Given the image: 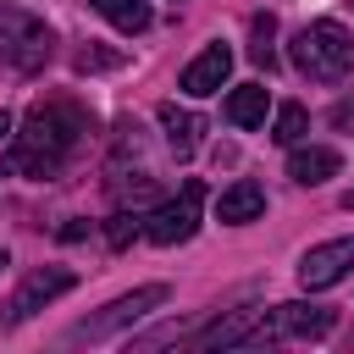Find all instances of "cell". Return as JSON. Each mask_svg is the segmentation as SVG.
<instances>
[{"mask_svg":"<svg viewBox=\"0 0 354 354\" xmlns=\"http://www.w3.org/2000/svg\"><path fill=\"white\" fill-rule=\"evenodd\" d=\"M337 149H326V144H310V149H299L293 144V155H288V177L293 183H304V188H315V183H326V177H337Z\"/></svg>","mask_w":354,"mask_h":354,"instance_id":"cell-10","label":"cell"},{"mask_svg":"<svg viewBox=\"0 0 354 354\" xmlns=\"http://www.w3.org/2000/svg\"><path fill=\"white\" fill-rule=\"evenodd\" d=\"M88 138V111L72 100H33L22 116V133L11 144V166L28 177H55L66 155Z\"/></svg>","mask_w":354,"mask_h":354,"instance_id":"cell-1","label":"cell"},{"mask_svg":"<svg viewBox=\"0 0 354 354\" xmlns=\"http://www.w3.org/2000/svg\"><path fill=\"white\" fill-rule=\"evenodd\" d=\"M266 111H271L266 83H238V88L227 94V122H232V127H260Z\"/></svg>","mask_w":354,"mask_h":354,"instance_id":"cell-13","label":"cell"},{"mask_svg":"<svg viewBox=\"0 0 354 354\" xmlns=\"http://www.w3.org/2000/svg\"><path fill=\"white\" fill-rule=\"evenodd\" d=\"M160 127H166V149H171L177 160H188V155L199 149V127H205V122H199L194 111H183V105L166 100V105H160Z\"/></svg>","mask_w":354,"mask_h":354,"instance_id":"cell-12","label":"cell"},{"mask_svg":"<svg viewBox=\"0 0 354 354\" xmlns=\"http://www.w3.org/2000/svg\"><path fill=\"white\" fill-rule=\"evenodd\" d=\"M6 138H11V116L0 111V144H6Z\"/></svg>","mask_w":354,"mask_h":354,"instance_id":"cell-21","label":"cell"},{"mask_svg":"<svg viewBox=\"0 0 354 354\" xmlns=\"http://www.w3.org/2000/svg\"><path fill=\"white\" fill-rule=\"evenodd\" d=\"M332 122H337V127H348V122H354V100H343V105L332 111Z\"/></svg>","mask_w":354,"mask_h":354,"instance_id":"cell-20","label":"cell"},{"mask_svg":"<svg viewBox=\"0 0 354 354\" xmlns=\"http://www.w3.org/2000/svg\"><path fill=\"white\" fill-rule=\"evenodd\" d=\"M116 33H144L149 22H155V11H149V0H88Z\"/></svg>","mask_w":354,"mask_h":354,"instance_id":"cell-14","label":"cell"},{"mask_svg":"<svg viewBox=\"0 0 354 354\" xmlns=\"http://www.w3.org/2000/svg\"><path fill=\"white\" fill-rule=\"evenodd\" d=\"M348 271H354V238H332V243H315V249L299 260V282H304L310 293H321V288L343 282Z\"/></svg>","mask_w":354,"mask_h":354,"instance_id":"cell-7","label":"cell"},{"mask_svg":"<svg viewBox=\"0 0 354 354\" xmlns=\"http://www.w3.org/2000/svg\"><path fill=\"white\" fill-rule=\"evenodd\" d=\"M0 266H6V249H0Z\"/></svg>","mask_w":354,"mask_h":354,"instance_id":"cell-23","label":"cell"},{"mask_svg":"<svg viewBox=\"0 0 354 354\" xmlns=\"http://www.w3.org/2000/svg\"><path fill=\"white\" fill-rule=\"evenodd\" d=\"M160 304H166V288H160V282H149V288H133V293L111 299V304H105V315H88V321H77L66 337H72V343H100V337L122 332L127 321H138V315H149V310H160Z\"/></svg>","mask_w":354,"mask_h":354,"instance_id":"cell-5","label":"cell"},{"mask_svg":"<svg viewBox=\"0 0 354 354\" xmlns=\"http://www.w3.org/2000/svg\"><path fill=\"white\" fill-rule=\"evenodd\" d=\"M216 216L221 221H254V216H266V188L260 183H249V177H238L232 188H221V199H216Z\"/></svg>","mask_w":354,"mask_h":354,"instance_id":"cell-11","label":"cell"},{"mask_svg":"<svg viewBox=\"0 0 354 354\" xmlns=\"http://www.w3.org/2000/svg\"><path fill=\"white\" fill-rule=\"evenodd\" d=\"M271 33H277V22H271V17H254V44H249V55H254L260 66H271Z\"/></svg>","mask_w":354,"mask_h":354,"instance_id":"cell-17","label":"cell"},{"mask_svg":"<svg viewBox=\"0 0 354 354\" xmlns=\"http://www.w3.org/2000/svg\"><path fill=\"white\" fill-rule=\"evenodd\" d=\"M293 66H299L310 83H337V77H348V66H354V39H348V28H343V22H310V28H299V39H293Z\"/></svg>","mask_w":354,"mask_h":354,"instance_id":"cell-2","label":"cell"},{"mask_svg":"<svg viewBox=\"0 0 354 354\" xmlns=\"http://www.w3.org/2000/svg\"><path fill=\"white\" fill-rule=\"evenodd\" d=\"M83 232H88V227H83V221H66V227H61V243H77V238H83Z\"/></svg>","mask_w":354,"mask_h":354,"instance_id":"cell-19","label":"cell"},{"mask_svg":"<svg viewBox=\"0 0 354 354\" xmlns=\"http://www.w3.org/2000/svg\"><path fill=\"white\" fill-rule=\"evenodd\" d=\"M199 216H205V183H199V177H188L171 199H160V205L144 216V238H149V243H160V249L188 243V238L199 232Z\"/></svg>","mask_w":354,"mask_h":354,"instance_id":"cell-4","label":"cell"},{"mask_svg":"<svg viewBox=\"0 0 354 354\" xmlns=\"http://www.w3.org/2000/svg\"><path fill=\"white\" fill-rule=\"evenodd\" d=\"M138 232H144V216H133V210H116V216L105 221V243H111V249H127Z\"/></svg>","mask_w":354,"mask_h":354,"instance_id":"cell-16","label":"cell"},{"mask_svg":"<svg viewBox=\"0 0 354 354\" xmlns=\"http://www.w3.org/2000/svg\"><path fill=\"white\" fill-rule=\"evenodd\" d=\"M50 28H44V17H33L28 6H11V0H0V66H11V72H39L44 61H50Z\"/></svg>","mask_w":354,"mask_h":354,"instance_id":"cell-3","label":"cell"},{"mask_svg":"<svg viewBox=\"0 0 354 354\" xmlns=\"http://www.w3.org/2000/svg\"><path fill=\"white\" fill-rule=\"evenodd\" d=\"M77 66H83V72H88V66H116V55H100V50H83V55H77Z\"/></svg>","mask_w":354,"mask_h":354,"instance_id":"cell-18","label":"cell"},{"mask_svg":"<svg viewBox=\"0 0 354 354\" xmlns=\"http://www.w3.org/2000/svg\"><path fill=\"white\" fill-rule=\"evenodd\" d=\"M304 127H310V116H304V105H282V111H277V127H271V138L293 149V144L304 138Z\"/></svg>","mask_w":354,"mask_h":354,"instance_id":"cell-15","label":"cell"},{"mask_svg":"<svg viewBox=\"0 0 354 354\" xmlns=\"http://www.w3.org/2000/svg\"><path fill=\"white\" fill-rule=\"evenodd\" d=\"M72 282H77V271H66V266L28 271V277H22V288L11 293V321H28V315H33V310H44L50 299H61Z\"/></svg>","mask_w":354,"mask_h":354,"instance_id":"cell-8","label":"cell"},{"mask_svg":"<svg viewBox=\"0 0 354 354\" xmlns=\"http://www.w3.org/2000/svg\"><path fill=\"white\" fill-rule=\"evenodd\" d=\"M227 72H232V50H227V44H205V50L183 66V94L205 100V94H216V88L227 83Z\"/></svg>","mask_w":354,"mask_h":354,"instance_id":"cell-9","label":"cell"},{"mask_svg":"<svg viewBox=\"0 0 354 354\" xmlns=\"http://www.w3.org/2000/svg\"><path fill=\"white\" fill-rule=\"evenodd\" d=\"M343 210H354V188H348V194H343Z\"/></svg>","mask_w":354,"mask_h":354,"instance_id":"cell-22","label":"cell"},{"mask_svg":"<svg viewBox=\"0 0 354 354\" xmlns=\"http://www.w3.org/2000/svg\"><path fill=\"white\" fill-rule=\"evenodd\" d=\"M332 321H337V315H332L326 304H271L254 343H277V337H326Z\"/></svg>","mask_w":354,"mask_h":354,"instance_id":"cell-6","label":"cell"}]
</instances>
